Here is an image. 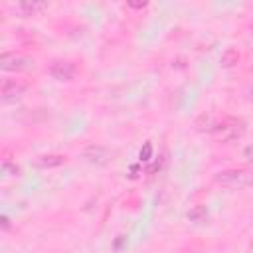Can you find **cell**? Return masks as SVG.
Wrapping results in <instances>:
<instances>
[{
	"mask_svg": "<svg viewBox=\"0 0 253 253\" xmlns=\"http://www.w3.org/2000/svg\"><path fill=\"white\" fill-rule=\"evenodd\" d=\"M245 130H247V125H245V121L241 117H223L219 121L217 128L213 130V138L217 142L227 144V142L239 140L245 134Z\"/></svg>",
	"mask_w": 253,
	"mask_h": 253,
	"instance_id": "6da1fadb",
	"label": "cell"
},
{
	"mask_svg": "<svg viewBox=\"0 0 253 253\" xmlns=\"http://www.w3.org/2000/svg\"><path fill=\"white\" fill-rule=\"evenodd\" d=\"M215 184L225 186V188H247L253 182V170L247 168H229L221 170L213 176Z\"/></svg>",
	"mask_w": 253,
	"mask_h": 253,
	"instance_id": "7a4b0ae2",
	"label": "cell"
},
{
	"mask_svg": "<svg viewBox=\"0 0 253 253\" xmlns=\"http://www.w3.org/2000/svg\"><path fill=\"white\" fill-rule=\"evenodd\" d=\"M34 67H36L34 59L28 57V55H24V53L4 51L0 55V69H4V71H16V73H20V71H30Z\"/></svg>",
	"mask_w": 253,
	"mask_h": 253,
	"instance_id": "3957f363",
	"label": "cell"
},
{
	"mask_svg": "<svg viewBox=\"0 0 253 253\" xmlns=\"http://www.w3.org/2000/svg\"><path fill=\"white\" fill-rule=\"evenodd\" d=\"M26 91H28V83H24V81H20V79H10V77H6V79H2V83H0V97H2L4 103H14V101H18L22 95H26Z\"/></svg>",
	"mask_w": 253,
	"mask_h": 253,
	"instance_id": "277c9868",
	"label": "cell"
},
{
	"mask_svg": "<svg viewBox=\"0 0 253 253\" xmlns=\"http://www.w3.org/2000/svg\"><path fill=\"white\" fill-rule=\"evenodd\" d=\"M75 73H77L75 63L65 61V59H57L49 65V75L57 81H71L75 77Z\"/></svg>",
	"mask_w": 253,
	"mask_h": 253,
	"instance_id": "5b68a950",
	"label": "cell"
},
{
	"mask_svg": "<svg viewBox=\"0 0 253 253\" xmlns=\"http://www.w3.org/2000/svg\"><path fill=\"white\" fill-rule=\"evenodd\" d=\"M83 158H85L87 162H91V164L105 166V164L111 160V152H109V148H105V146H101V144H89V146H85V150H83Z\"/></svg>",
	"mask_w": 253,
	"mask_h": 253,
	"instance_id": "8992f818",
	"label": "cell"
},
{
	"mask_svg": "<svg viewBox=\"0 0 253 253\" xmlns=\"http://www.w3.org/2000/svg\"><path fill=\"white\" fill-rule=\"evenodd\" d=\"M219 121H221V119H219L213 111H206V113H202V115L196 117V121H194V128H196L198 132L213 134V130L217 128Z\"/></svg>",
	"mask_w": 253,
	"mask_h": 253,
	"instance_id": "52a82bcc",
	"label": "cell"
},
{
	"mask_svg": "<svg viewBox=\"0 0 253 253\" xmlns=\"http://www.w3.org/2000/svg\"><path fill=\"white\" fill-rule=\"evenodd\" d=\"M47 10V4L45 2H40V0H24V2H18L14 6V12L28 18V16H38L42 12Z\"/></svg>",
	"mask_w": 253,
	"mask_h": 253,
	"instance_id": "ba28073f",
	"label": "cell"
},
{
	"mask_svg": "<svg viewBox=\"0 0 253 253\" xmlns=\"http://www.w3.org/2000/svg\"><path fill=\"white\" fill-rule=\"evenodd\" d=\"M61 164H65V156L63 154H40V156L34 158V166L36 168H42V170H45V168H57Z\"/></svg>",
	"mask_w": 253,
	"mask_h": 253,
	"instance_id": "9c48e42d",
	"label": "cell"
},
{
	"mask_svg": "<svg viewBox=\"0 0 253 253\" xmlns=\"http://www.w3.org/2000/svg\"><path fill=\"white\" fill-rule=\"evenodd\" d=\"M219 63H221V67H225V69L237 65V63H239V51H237L235 47H227V49L221 53Z\"/></svg>",
	"mask_w": 253,
	"mask_h": 253,
	"instance_id": "30bf717a",
	"label": "cell"
},
{
	"mask_svg": "<svg viewBox=\"0 0 253 253\" xmlns=\"http://www.w3.org/2000/svg\"><path fill=\"white\" fill-rule=\"evenodd\" d=\"M188 219L194 221V223H202L208 219V210L206 206H194L190 211H188Z\"/></svg>",
	"mask_w": 253,
	"mask_h": 253,
	"instance_id": "8fae6325",
	"label": "cell"
},
{
	"mask_svg": "<svg viewBox=\"0 0 253 253\" xmlns=\"http://www.w3.org/2000/svg\"><path fill=\"white\" fill-rule=\"evenodd\" d=\"M2 174L4 176H20V166L10 162L8 158H4L2 160Z\"/></svg>",
	"mask_w": 253,
	"mask_h": 253,
	"instance_id": "7c38bea8",
	"label": "cell"
},
{
	"mask_svg": "<svg viewBox=\"0 0 253 253\" xmlns=\"http://www.w3.org/2000/svg\"><path fill=\"white\" fill-rule=\"evenodd\" d=\"M140 160L142 162H148L150 158H152V142H144V146L140 148Z\"/></svg>",
	"mask_w": 253,
	"mask_h": 253,
	"instance_id": "4fadbf2b",
	"label": "cell"
},
{
	"mask_svg": "<svg viewBox=\"0 0 253 253\" xmlns=\"http://www.w3.org/2000/svg\"><path fill=\"white\" fill-rule=\"evenodd\" d=\"M126 6L128 8H134V10H142V8L148 6V2H126Z\"/></svg>",
	"mask_w": 253,
	"mask_h": 253,
	"instance_id": "5bb4252c",
	"label": "cell"
},
{
	"mask_svg": "<svg viewBox=\"0 0 253 253\" xmlns=\"http://www.w3.org/2000/svg\"><path fill=\"white\" fill-rule=\"evenodd\" d=\"M8 227H10V217L2 215V229H8Z\"/></svg>",
	"mask_w": 253,
	"mask_h": 253,
	"instance_id": "9a60e30c",
	"label": "cell"
},
{
	"mask_svg": "<svg viewBox=\"0 0 253 253\" xmlns=\"http://www.w3.org/2000/svg\"><path fill=\"white\" fill-rule=\"evenodd\" d=\"M245 156L253 162V146H247V148H245Z\"/></svg>",
	"mask_w": 253,
	"mask_h": 253,
	"instance_id": "2e32d148",
	"label": "cell"
},
{
	"mask_svg": "<svg viewBox=\"0 0 253 253\" xmlns=\"http://www.w3.org/2000/svg\"><path fill=\"white\" fill-rule=\"evenodd\" d=\"M251 34H253V26H251Z\"/></svg>",
	"mask_w": 253,
	"mask_h": 253,
	"instance_id": "e0dca14e",
	"label": "cell"
},
{
	"mask_svg": "<svg viewBox=\"0 0 253 253\" xmlns=\"http://www.w3.org/2000/svg\"><path fill=\"white\" fill-rule=\"evenodd\" d=\"M251 188H253V182H251Z\"/></svg>",
	"mask_w": 253,
	"mask_h": 253,
	"instance_id": "ac0fdd59",
	"label": "cell"
}]
</instances>
